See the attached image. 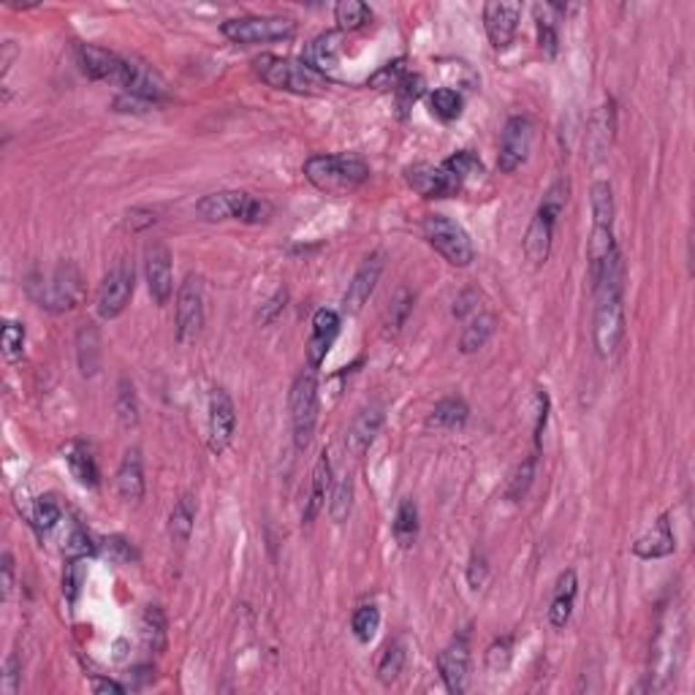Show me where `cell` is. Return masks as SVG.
Segmentation results:
<instances>
[{
	"label": "cell",
	"mask_w": 695,
	"mask_h": 695,
	"mask_svg": "<svg viewBox=\"0 0 695 695\" xmlns=\"http://www.w3.org/2000/svg\"><path fill=\"white\" fill-rule=\"evenodd\" d=\"M117 492L126 503H139L145 498V470L139 448H131L117 470Z\"/></svg>",
	"instance_id": "27"
},
{
	"label": "cell",
	"mask_w": 695,
	"mask_h": 695,
	"mask_svg": "<svg viewBox=\"0 0 695 695\" xmlns=\"http://www.w3.org/2000/svg\"><path fill=\"white\" fill-rule=\"evenodd\" d=\"M134 264L131 261H117L106 275H104V283L98 288V299H96V307H98V316L104 321H112L117 316H123V310L128 307L131 297H134Z\"/></svg>",
	"instance_id": "9"
},
{
	"label": "cell",
	"mask_w": 695,
	"mask_h": 695,
	"mask_svg": "<svg viewBox=\"0 0 695 695\" xmlns=\"http://www.w3.org/2000/svg\"><path fill=\"white\" fill-rule=\"evenodd\" d=\"M383 427V408L380 405H369V408H361L356 413V418L350 421L346 435V448L353 454V457H361L378 438Z\"/></svg>",
	"instance_id": "21"
},
{
	"label": "cell",
	"mask_w": 695,
	"mask_h": 695,
	"mask_svg": "<svg viewBox=\"0 0 695 695\" xmlns=\"http://www.w3.org/2000/svg\"><path fill=\"white\" fill-rule=\"evenodd\" d=\"M204 327V286L198 275H187L176 291V340L190 343Z\"/></svg>",
	"instance_id": "12"
},
{
	"label": "cell",
	"mask_w": 695,
	"mask_h": 695,
	"mask_svg": "<svg viewBox=\"0 0 695 695\" xmlns=\"http://www.w3.org/2000/svg\"><path fill=\"white\" fill-rule=\"evenodd\" d=\"M429 106H432V115H435V117H440L443 123H451V120H457V117L462 115L465 101H462V96H459L457 90H451V87H438V90L429 96Z\"/></svg>",
	"instance_id": "40"
},
{
	"label": "cell",
	"mask_w": 695,
	"mask_h": 695,
	"mask_svg": "<svg viewBox=\"0 0 695 695\" xmlns=\"http://www.w3.org/2000/svg\"><path fill=\"white\" fill-rule=\"evenodd\" d=\"M196 212L204 220H242V223H264L272 215V204L256 198L245 190H220L209 193L196 204Z\"/></svg>",
	"instance_id": "5"
},
{
	"label": "cell",
	"mask_w": 695,
	"mask_h": 695,
	"mask_svg": "<svg viewBox=\"0 0 695 695\" xmlns=\"http://www.w3.org/2000/svg\"><path fill=\"white\" fill-rule=\"evenodd\" d=\"M340 335V316L329 307L316 310L313 316V335L307 340V364L313 369H318L327 358V353L332 350L335 340Z\"/></svg>",
	"instance_id": "20"
},
{
	"label": "cell",
	"mask_w": 695,
	"mask_h": 695,
	"mask_svg": "<svg viewBox=\"0 0 695 695\" xmlns=\"http://www.w3.org/2000/svg\"><path fill=\"white\" fill-rule=\"evenodd\" d=\"M98 551V546L93 543V538L76 524L71 532H68V538H65V543H63V554L68 557V559H85V557H93Z\"/></svg>",
	"instance_id": "47"
},
{
	"label": "cell",
	"mask_w": 695,
	"mask_h": 695,
	"mask_svg": "<svg viewBox=\"0 0 695 695\" xmlns=\"http://www.w3.org/2000/svg\"><path fill=\"white\" fill-rule=\"evenodd\" d=\"M329 487H332V465H329V457L324 451L316 462V470H313V489H310V498H307V506H305V514H302L305 524H310L321 514Z\"/></svg>",
	"instance_id": "29"
},
{
	"label": "cell",
	"mask_w": 695,
	"mask_h": 695,
	"mask_svg": "<svg viewBox=\"0 0 695 695\" xmlns=\"http://www.w3.org/2000/svg\"><path fill=\"white\" fill-rule=\"evenodd\" d=\"M622 280H625V264L619 250L603 269L598 286H595V324H592V340L598 348V356H611L619 343L625 340V305H622Z\"/></svg>",
	"instance_id": "1"
},
{
	"label": "cell",
	"mask_w": 695,
	"mask_h": 695,
	"mask_svg": "<svg viewBox=\"0 0 695 695\" xmlns=\"http://www.w3.org/2000/svg\"><path fill=\"white\" fill-rule=\"evenodd\" d=\"M76 361L85 378L98 375L101 369V332L96 324H82L76 332Z\"/></svg>",
	"instance_id": "28"
},
{
	"label": "cell",
	"mask_w": 695,
	"mask_h": 695,
	"mask_svg": "<svg viewBox=\"0 0 695 695\" xmlns=\"http://www.w3.org/2000/svg\"><path fill=\"white\" fill-rule=\"evenodd\" d=\"M19 690V658L8 655L5 660V674H3V693L14 695Z\"/></svg>",
	"instance_id": "54"
},
{
	"label": "cell",
	"mask_w": 695,
	"mask_h": 695,
	"mask_svg": "<svg viewBox=\"0 0 695 695\" xmlns=\"http://www.w3.org/2000/svg\"><path fill=\"white\" fill-rule=\"evenodd\" d=\"M0 570H3V600H8V595L14 589V557L8 551H3V557H0Z\"/></svg>",
	"instance_id": "58"
},
{
	"label": "cell",
	"mask_w": 695,
	"mask_h": 695,
	"mask_svg": "<svg viewBox=\"0 0 695 695\" xmlns=\"http://www.w3.org/2000/svg\"><path fill=\"white\" fill-rule=\"evenodd\" d=\"M305 176L329 196H346L361 187L369 179V166L364 158L353 153H340V156H313L305 164Z\"/></svg>",
	"instance_id": "3"
},
{
	"label": "cell",
	"mask_w": 695,
	"mask_h": 695,
	"mask_svg": "<svg viewBox=\"0 0 695 695\" xmlns=\"http://www.w3.org/2000/svg\"><path fill=\"white\" fill-rule=\"evenodd\" d=\"M443 166L459 179V185H462V187H465V182H468V179H476V176H481V174H484V164H481V161H478L470 150H462V153L451 156L448 161H443Z\"/></svg>",
	"instance_id": "44"
},
{
	"label": "cell",
	"mask_w": 695,
	"mask_h": 695,
	"mask_svg": "<svg viewBox=\"0 0 695 695\" xmlns=\"http://www.w3.org/2000/svg\"><path fill=\"white\" fill-rule=\"evenodd\" d=\"M568 190H570L568 179H557L546 190L540 206L535 209V217H532V223L527 228V237H524V253H527V258L535 267L549 261L551 239H554V226H557V220H559V215H562V209L568 204Z\"/></svg>",
	"instance_id": "4"
},
{
	"label": "cell",
	"mask_w": 695,
	"mask_h": 695,
	"mask_svg": "<svg viewBox=\"0 0 695 695\" xmlns=\"http://www.w3.org/2000/svg\"><path fill=\"white\" fill-rule=\"evenodd\" d=\"M614 128H617V117H614V104H603L592 112L589 117V128H587V150L592 156V161H600L611 142H614Z\"/></svg>",
	"instance_id": "23"
},
{
	"label": "cell",
	"mask_w": 695,
	"mask_h": 695,
	"mask_svg": "<svg viewBox=\"0 0 695 695\" xmlns=\"http://www.w3.org/2000/svg\"><path fill=\"white\" fill-rule=\"evenodd\" d=\"M153 104L145 101V98H136V96H120L115 101V112H147Z\"/></svg>",
	"instance_id": "57"
},
{
	"label": "cell",
	"mask_w": 695,
	"mask_h": 695,
	"mask_svg": "<svg viewBox=\"0 0 695 695\" xmlns=\"http://www.w3.org/2000/svg\"><path fill=\"white\" fill-rule=\"evenodd\" d=\"M674 549H677V538H674V521L669 511L660 514L655 527L633 543V554L641 559H660L674 554Z\"/></svg>",
	"instance_id": "22"
},
{
	"label": "cell",
	"mask_w": 695,
	"mask_h": 695,
	"mask_svg": "<svg viewBox=\"0 0 695 695\" xmlns=\"http://www.w3.org/2000/svg\"><path fill=\"white\" fill-rule=\"evenodd\" d=\"M350 628H353V636H356L361 644H369V641L375 639L378 628H380V611H378L375 606H358L356 614H353Z\"/></svg>",
	"instance_id": "43"
},
{
	"label": "cell",
	"mask_w": 695,
	"mask_h": 695,
	"mask_svg": "<svg viewBox=\"0 0 695 695\" xmlns=\"http://www.w3.org/2000/svg\"><path fill=\"white\" fill-rule=\"evenodd\" d=\"M473 302H478V294L470 288V291H465V294L454 302V316H457V318H465L468 313H473V310H476Z\"/></svg>",
	"instance_id": "59"
},
{
	"label": "cell",
	"mask_w": 695,
	"mask_h": 695,
	"mask_svg": "<svg viewBox=\"0 0 695 695\" xmlns=\"http://www.w3.org/2000/svg\"><path fill=\"white\" fill-rule=\"evenodd\" d=\"M532 11H535V22H538V46L549 57H554L557 55V22L551 14L557 11V5L546 3V5H535Z\"/></svg>",
	"instance_id": "38"
},
{
	"label": "cell",
	"mask_w": 695,
	"mask_h": 695,
	"mask_svg": "<svg viewBox=\"0 0 695 695\" xmlns=\"http://www.w3.org/2000/svg\"><path fill=\"white\" fill-rule=\"evenodd\" d=\"M532 478H535V454H532V457H527L519 468H517V473H514V478H511V484H509L506 498H509L511 503L521 500V498L527 495V489H529Z\"/></svg>",
	"instance_id": "48"
},
{
	"label": "cell",
	"mask_w": 695,
	"mask_h": 695,
	"mask_svg": "<svg viewBox=\"0 0 695 695\" xmlns=\"http://www.w3.org/2000/svg\"><path fill=\"white\" fill-rule=\"evenodd\" d=\"M280 307H286V291H280L267 307H264V313H261V321L264 324H269V321H275V316L280 313Z\"/></svg>",
	"instance_id": "61"
},
{
	"label": "cell",
	"mask_w": 695,
	"mask_h": 695,
	"mask_svg": "<svg viewBox=\"0 0 695 695\" xmlns=\"http://www.w3.org/2000/svg\"><path fill=\"white\" fill-rule=\"evenodd\" d=\"M521 3L492 0L484 5V27L495 49H509L519 27Z\"/></svg>",
	"instance_id": "19"
},
{
	"label": "cell",
	"mask_w": 695,
	"mask_h": 695,
	"mask_svg": "<svg viewBox=\"0 0 695 695\" xmlns=\"http://www.w3.org/2000/svg\"><path fill=\"white\" fill-rule=\"evenodd\" d=\"M350 509H353V478L350 476H343L335 487H332V503H329V514L337 524L350 517Z\"/></svg>",
	"instance_id": "45"
},
{
	"label": "cell",
	"mask_w": 695,
	"mask_h": 695,
	"mask_svg": "<svg viewBox=\"0 0 695 695\" xmlns=\"http://www.w3.org/2000/svg\"><path fill=\"white\" fill-rule=\"evenodd\" d=\"M546 418H549V394L538 391V421H535V448H540L543 440V429H546Z\"/></svg>",
	"instance_id": "55"
},
{
	"label": "cell",
	"mask_w": 695,
	"mask_h": 695,
	"mask_svg": "<svg viewBox=\"0 0 695 695\" xmlns=\"http://www.w3.org/2000/svg\"><path fill=\"white\" fill-rule=\"evenodd\" d=\"M495 327H498V318H495V316H489V313H478V316L468 324V329L462 332L459 350H462L465 356H470V353L481 350V348L489 343V337L495 335Z\"/></svg>",
	"instance_id": "34"
},
{
	"label": "cell",
	"mask_w": 695,
	"mask_h": 695,
	"mask_svg": "<svg viewBox=\"0 0 695 695\" xmlns=\"http://www.w3.org/2000/svg\"><path fill=\"white\" fill-rule=\"evenodd\" d=\"M223 35L242 46L286 41L297 33V22L288 16H237L223 22Z\"/></svg>",
	"instance_id": "8"
},
{
	"label": "cell",
	"mask_w": 695,
	"mask_h": 695,
	"mask_svg": "<svg viewBox=\"0 0 695 695\" xmlns=\"http://www.w3.org/2000/svg\"><path fill=\"white\" fill-rule=\"evenodd\" d=\"M438 671H440V680H443L448 693L462 695L468 690V680H470V647H468L465 636L454 639L438 655Z\"/></svg>",
	"instance_id": "18"
},
{
	"label": "cell",
	"mask_w": 695,
	"mask_h": 695,
	"mask_svg": "<svg viewBox=\"0 0 695 695\" xmlns=\"http://www.w3.org/2000/svg\"><path fill=\"white\" fill-rule=\"evenodd\" d=\"M405 74H408V71H405V60H394V63L383 65V68L369 79V85H372V87H397L399 79H402Z\"/></svg>",
	"instance_id": "52"
},
{
	"label": "cell",
	"mask_w": 695,
	"mask_h": 695,
	"mask_svg": "<svg viewBox=\"0 0 695 695\" xmlns=\"http://www.w3.org/2000/svg\"><path fill=\"white\" fill-rule=\"evenodd\" d=\"M76 57H79L82 71L90 79L126 87L128 74H131V57H123L117 52H109V49L96 46V44H79L76 46Z\"/></svg>",
	"instance_id": "11"
},
{
	"label": "cell",
	"mask_w": 695,
	"mask_h": 695,
	"mask_svg": "<svg viewBox=\"0 0 695 695\" xmlns=\"http://www.w3.org/2000/svg\"><path fill=\"white\" fill-rule=\"evenodd\" d=\"M470 416V408L462 397H446L440 399L435 408H432V416H429V427H440V429H459L465 427Z\"/></svg>",
	"instance_id": "30"
},
{
	"label": "cell",
	"mask_w": 695,
	"mask_h": 695,
	"mask_svg": "<svg viewBox=\"0 0 695 695\" xmlns=\"http://www.w3.org/2000/svg\"><path fill=\"white\" fill-rule=\"evenodd\" d=\"M145 261H147V288L150 297L158 307H164L172 299L174 277H172V250L166 242L153 239L145 250Z\"/></svg>",
	"instance_id": "15"
},
{
	"label": "cell",
	"mask_w": 695,
	"mask_h": 695,
	"mask_svg": "<svg viewBox=\"0 0 695 695\" xmlns=\"http://www.w3.org/2000/svg\"><path fill=\"white\" fill-rule=\"evenodd\" d=\"M405 179L424 198H446V196H457L462 190L459 179L448 172L443 164L440 166H435V164H413V166L405 169Z\"/></svg>",
	"instance_id": "16"
},
{
	"label": "cell",
	"mask_w": 695,
	"mask_h": 695,
	"mask_svg": "<svg viewBox=\"0 0 695 695\" xmlns=\"http://www.w3.org/2000/svg\"><path fill=\"white\" fill-rule=\"evenodd\" d=\"M90 690L96 695H126V688H123V685L112 682V680H101V677H93V680H90Z\"/></svg>",
	"instance_id": "60"
},
{
	"label": "cell",
	"mask_w": 695,
	"mask_h": 695,
	"mask_svg": "<svg viewBox=\"0 0 695 695\" xmlns=\"http://www.w3.org/2000/svg\"><path fill=\"white\" fill-rule=\"evenodd\" d=\"M25 348V327L16 321H5L3 327V353L8 361H16Z\"/></svg>",
	"instance_id": "50"
},
{
	"label": "cell",
	"mask_w": 695,
	"mask_h": 695,
	"mask_svg": "<svg viewBox=\"0 0 695 695\" xmlns=\"http://www.w3.org/2000/svg\"><path fill=\"white\" fill-rule=\"evenodd\" d=\"M106 551L117 559V562H131V559H136V551H134V546L126 540V538H120V535H112V538H106Z\"/></svg>",
	"instance_id": "53"
},
{
	"label": "cell",
	"mask_w": 695,
	"mask_h": 695,
	"mask_svg": "<svg viewBox=\"0 0 695 695\" xmlns=\"http://www.w3.org/2000/svg\"><path fill=\"white\" fill-rule=\"evenodd\" d=\"M291 424H294V443L297 448H307L318 424V383H316V369H305L297 375L291 386Z\"/></svg>",
	"instance_id": "7"
},
{
	"label": "cell",
	"mask_w": 695,
	"mask_h": 695,
	"mask_svg": "<svg viewBox=\"0 0 695 695\" xmlns=\"http://www.w3.org/2000/svg\"><path fill=\"white\" fill-rule=\"evenodd\" d=\"M65 462H68V470L71 476L82 484V487H98V468H96V459L93 454L82 446V443H71V448L65 451Z\"/></svg>",
	"instance_id": "31"
},
{
	"label": "cell",
	"mask_w": 695,
	"mask_h": 695,
	"mask_svg": "<svg viewBox=\"0 0 695 695\" xmlns=\"http://www.w3.org/2000/svg\"><path fill=\"white\" fill-rule=\"evenodd\" d=\"M402 669H405V644L402 641H391L383 650V658L378 663V680L383 685H394L399 680Z\"/></svg>",
	"instance_id": "41"
},
{
	"label": "cell",
	"mask_w": 695,
	"mask_h": 695,
	"mask_svg": "<svg viewBox=\"0 0 695 695\" xmlns=\"http://www.w3.org/2000/svg\"><path fill=\"white\" fill-rule=\"evenodd\" d=\"M256 74L261 82H267L275 90L294 93V96H316L329 87V76L318 74L305 60L294 57H277V55H261L256 57Z\"/></svg>",
	"instance_id": "2"
},
{
	"label": "cell",
	"mask_w": 695,
	"mask_h": 695,
	"mask_svg": "<svg viewBox=\"0 0 695 695\" xmlns=\"http://www.w3.org/2000/svg\"><path fill=\"white\" fill-rule=\"evenodd\" d=\"M394 90H397V98H399V109H408L410 104H416L424 96V76L408 71Z\"/></svg>",
	"instance_id": "49"
},
{
	"label": "cell",
	"mask_w": 695,
	"mask_h": 695,
	"mask_svg": "<svg viewBox=\"0 0 695 695\" xmlns=\"http://www.w3.org/2000/svg\"><path fill=\"white\" fill-rule=\"evenodd\" d=\"M193 524H196V500H193V495H182L174 503L172 517H169V535H172L174 543L185 546L190 540Z\"/></svg>",
	"instance_id": "32"
},
{
	"label": "cell",
	"mask_w": 695,
	"mask_h": 695,
	"mask_svg": "<svg viewBox=\"0 0 695 695\" xmlns=\"http://www.w3.org/2000/svg\"><path fill=\"white\" fill-rule=\"evenodd\" d=\"M532 139H535V126L529 117L514 115L500 136V153H498V166L503 174H514L519 166L527 164L529 150H532Z\"/></svg>",
	"instance_id": "13"
},
{
	"label": "cell",
	"mask_w": 695,
	"mask_h": 695,
	"mask_svg": "<svg viewBox=\"0 0 695 695\" xmlns=\"http://www.w3.org/2000/svg\"><path fill=\"white\" fill-rule=\"evenodd\" d=\"M115 410H117V418L126 429L139 424V399H136V388L128 378H120V383H117Z\"/></svg>",
	"instance_id": "37"
},
{
	"label": "cell",
	"mask_w": 695,
	"mask_h": 695,
	"mask_svg": "<svg viewBox=\"0 0 695 695\" xmlns=\"http://www.w3.org/2000/svg\"><path fill=\"white\" fill-rule=\"evenodd\" d=\"M509 663H511V639H500L487 650V669L492 674H500L509 669Z\"/></svg>",
	"instance_id": "51"
},
{
	"label": "cell",
	"mask_w": 695,
	"mask_h": 695,
	"mask_svg": "<svg viewBox=\"0 0 695 695\" xmlns=\"http://www.w3.org/2000/svg\"><path fill=\"white\" fill-rule=\"evenodd\" d=\"M424 237L427 242L451 264V267H470L476 258V247L470 234L451 217L446 215H427L424 223Z\"/></svg>",
	"instance_id": "6"
},
{
	"label": "cell",
	"mask_w": 695,
	"mask_h": 695,
	"mask_svg": "<svg viewBox=\"0 0 695 695\" xmlns=\"http://www.w3.org/2000/svg\"><path fill=\"white\" fill-rule=\"evenodd\" d=\"M391 532H394V540L402 546V549H410L418 538V509L410 498H405L397 509V517H394V524H391Z\"/></svg>",
	"instance_id": "35"
},
{
	"label": "cell",
	"mask_w": 695,
	"mask_h": 695,
	"mask_svg": "<svg viewBox=\"0 0 695 695\" xmlns=\"http://www.w3.org/2000/svg\"><path fill=\"white\" fill-rule=\"evenodd\" d=\"M335 19H337V25H340V33H346V30H358V27H364V25L372 19V11H369V5L361 3V0H340V3L335 5Z\"/></svg>",
	"instance_id": "39"
},
{
	"label": "cell",
	"mask_w": 695,
	"mask_h": 695,
	"mask_svg": "<svg viewBox=\"0 0 695 695\" xmlns=\"http://www.w3.org/2000/svg\"><path fill=\"white\" fill-rule=\"evenodd\" d=\"M343 41V35L340 33H321L318 38H313L310 44H307V49H305V63L307 65H313L318 74H332L335 68H337V60H340V44Z\"/></svg>",
	"instance_id": "25"
},
{
	"label": "cell",
	"mask_w": 695,
	"mask_h": 695,
	"mask_svg": "<svg viewBox=\"0 0 695 695\" xmlns=\"http://www.w3.org/2000/svg\"><path fill=\"white\" fill-rule=\"evenodd\" d=\"M383 267H386V253L383 250H378V253H372V256H367L361 261V267L356 269L353 280L348 283L346 299H343L346 313L356 316V313L364 310V305L369 302V297H372V291H375V286H378V280L383 275Z\"/></svg>",
	"instance_id": "17"
},
{
	"label": "cell",
	"mask_w": 695,
	"mask_h": 695,
	"mask_svg": "<svg viewBox=\"0 0 695 695\" xmlns=\"http://www.w3.org/2000/svg\"><path fill=\"white\" fill-rule=\"evenodd\" d=\"M592 201V226H611L614 223V190L606 179H598L589 190Z\"/></svg>",
	"instance_id": "36"
},
{
	"label": "cell",
	"mask_w": 695,
	"mask_h": 695,
	"mask_svg": "<svg viewBox=\"0 0 695 695\" xmlns=\"http://www.w3.org/2000/svg\"><path fill=\"white\" fill-rule=\"evenodd\" d=\"M63 517L57 500L52 495H44L33 503V511H30V524L38 529V532H49L57 521Z\"/></svg>",
	"instance_id": "42"
},
{
	"label": "cell",
	"mask_w": 695,
	"mask_h": 695,
	"mask_svg": "<svg viewBox=\"0 0 695 695\" xmlns=\"http://www.w3.org/2000/svg\"><path fill=\"white\" fill-rule=\"evenodd\" d=\"M487 559H484V554H473V559H470V568H468V581H470V587L473 589H478L481 584H484V579H487Z\"/></svg>",
	"instance_id": "56"
},
{
	"label": "cell",
	"mask_w": 695,
	"mask_h": 695,
	"mask_svg": "<svg viewBox=\"0 0 695 695\" xmlns=\"http://www.w3.org/2000/svg\"><path fill=\"white\" fill-rule=\"evenodd\" d=\"M617 253V242H614V231L611 226H592V234H589V245H587V261H589V280H592V288L598 286L603 269L609 267V261L614 258Z\"/></svg>",
	"instance_id": "24"
},
{
	"label": "cell",
	"mask_w": 695,
	"mask_h": 695,
	"mask_svg": "<svg viewBox=\"0 0 695 695\" xmlns=\"http://www.w3.org/2000/svg\"><path fill=\"white\" fill-rule=\"evenodd\" d=\"M237 429V408L223 388H212L209 394V416H206V443L212 454H223L231 446Z\"/></svg>",
	"instance_id": "14"
},
{
	"label": "cell",
	"mask_w": 695,
	"mask_h": 695,
	"mask_svg": "<svg viewBox=\"0 0 695 695\" xmlns=\"http://www.w3.org/2000/svg\"><path fill=\"white\" fill-rule=\"evenodd\" d=\"M576 592H579V579H576V570H565L559 579H557V587H554V598H551V606H549V622L551 628H565L570 614H573V603H576Z\"/></svg>",
	"instance_id": "26"
},
{
	"label": "cell",
	"mask_w": 695,
	"mask_h": 695,
	"mask_svg": "<svg viewBox=\"0 0 695 695\" xmlns=\"http://www.w3.org/2000/svg\"><path fill=\"white\" fill-rule=\"evenodd\" d=\"M38 288H41V294L35 297L38 307L52 310V313H63V310H71L79 302L82 275H79L76 264L65 261L52 272V277L46 283H38Z\"/></svg>",
	"instance_id": "10"
},
{
	"label": "cell",
	"mask_w": 695,
	"mask_h": 695,
	"mask_svg": "<svg viewBox=\"0 0 695 695\" xmlns=\"http://www.w3.org/2000/svg\"><path fill=\"white\" fill-rule=\"evenodd\" d=\"M410 310H413V294H410L408 288H399V291L391 297V302H388V310H386V329H388V332H399L402 324L408 321Z\"/></svg>",
	"instance_id": "46"
},
{
	"label": "cell",
	"mask_w": 695,
	"mask_h": 695,
	"mask_svg": "<svg viewBox=\"0 0 695 695\" xmlns=\"http://www.w3.org/2000/svg\"><path fill=\"white\" fill-rule=\"evenodd\" d=\"M142 641L150 652L166 650V614L161 606H147L142 614Z\"/></svg>",
	"instance_id": "33"
}]
</instances>
